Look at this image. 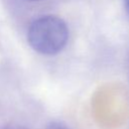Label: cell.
Segmentation results:
<instances>
[{
    "label": "cell",
    "mask_w": 129,
    "mask_h": 129,
    "mask_svg": "<svg viewBox=\"0 0 129 129\" xmlns=\"http://www.w3.org/2000/svg\"><path fill=\"white\" fill-rule=\"evenodd\" d=\"M69 39L67 23L54 15H43L34 19L27 31L30 46L42 54H55L63 49Z\"/></svg>",
    "instance_id": "1"
},
{
    "label": "cell",
    "mask_w": 129,
    "mask_h": 129,
    "mask_svg": "<svg viewBox=\"0 0 129 129\" xmlns=\"http://www.w3.org/2000/svg\"><path fill=\"white\" fill-rule=\"evenodd\" d=\"M44 129H72V128L70 126H68L67 124L62 123V122L52 121V122L48 123Z\"/></svg>",
    "instance_id": "2"
},
{
    "label": "cell",
    "mask_w": 129,
    "mask_h": 129,
    "mask_svg": "<svg viewBox=\"0 0 129 129\" xmlns=\"http://www.w3.org/2000/svg\"><path fill=\"white\" fill-rule=\"evenodd\" d=\"M0 129H28V128L26 126L20 125V124H7V125L1 127Z\"/></svg>",
    "instance_id": "3"
},
{
    "label": "cell",
    "mask_w": 129,
    "mask_h": 129,
    "mask_svg": "<svg viewBox=\"0 0 129 129\" xmlns=\"http://www.w3.org/2000/svg\"><path fill=\"white\" fill-rule=\"evenodd\" d=\"M125 9L129 14V0H125Z\"/></svg>",
    "instance_id": "4"
},
{
    "label": "cell",
    "mask_w": 129,
    "mask_h": 129,
    "mask_svg": "<svg viewBox=\"0 0 129 129\" xmlns=\"http://www.w3.org/2000/svg\"><path fill=\"white\" fill-rule=\"evenodd\" d=\"M31 1H35V0H31Z\"/></svg>",
    "instance_id": "5"
}]
</instances>
